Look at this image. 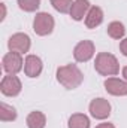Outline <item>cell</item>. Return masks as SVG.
I'll use <instances>...</instances> for the list:
<instances>
[{"label": "cell", "instance_id": "277c9868", "mask_svg": "<svg viewBox=\"0 0 127 128\" xmlns=\"http://www.w3.org/2000/svg\"><path fill=\"white\" fill-rule=\"evenodd\" d=\"M32 46V40L29 37V34L26 33H15L9 37L8 40V48L11 52H18V54H27L30 51Z\"/></svg>", "mask_w": 127, "mask_h": 128}, {"label": "cell", "instance_id": "8fae6325", "mask_svg": "<svg viewBox=\"0 0 127 128\" xmlns=\"http://www.w3.org/2000/svg\"><path fill=\"white\" fill-rule=\"evenodd\" d=\"M90 8H91V4H90L88 0H75L73 4H72V8H70V12H69V14H70V16H72V20H75V21H82V20L87 16Z\"/></svg>", "mask_w": 127, "mask_h": 128}, {"label": "cell", "instance_id": "7c38bea8", "mask_svg": "<svg viewBox=\"0 0 127 128\" xmlns=\"http://www.w3.org/2000/svg\"><path fill=\"white\" fill-rule=\"evenodd\" d=\"M103 10L99 6H91L87 16H85V26L87 28H96L103 22Z\"/></svg>", "mask_w": 127, "mask_h": 128}, {"label": "cell", "instance_id": "ba28073f", "mask_svg": "<svg viewBox=\"0 0 127 128\" xmlns=\"http://www.w3.org/2000/svg\"><path fill=\"white\" fill-rule=\"evenodd\" d=\"M2 64H3V70L8 74H18L24 68V60H23L21 54H18V52H8L3 57Z\"/></svg>", "mask_w": 127, "mask_h": 128}, {"label": "cell", "instance_id": "2e32d148", "mask_svg": "<svg viewBox=\"0 0 127 128\" xmlns=\"http://www.w3.org/2000/svg\"><path fill=\"white\" fill-rule=\"evenodd\" d=\"M17 119V110L15 107L6 104V103H2L0 104V121L2 122H11V121H15Z\"/></svg>", "mask_w": 127, "mask_h": 128}, {"label": "cell", "instance_id": "52a82bcc", "mask_svg": "<svg viewBox=\"0 0 127 128\" xmlns=\"http://www.w3.org/2000/svg\"><path fill=\"white\" fill-rule=\"evenodd\" d=\"M94 54H96V48H94V43L91 40H81L73 48V58L78 63L90 61L94 57Z\"/></svg>", "mask_w": 127, "mask_h": 128}, {"label": "cell", "instance_id": "4fadbf2b", "mask_svg": "<svg viewBox=\"0 0 127 128\" xmlns=\"http://www.w3.org/2000/svg\"><path fill=\"white\" fill-rule=\"evenodd\" d=\"M26 124H27L29 128H45V125H46V116L42 112L34 110V112L27 115Z\"/></svg>", "mask_w": 127, "mask_h": 128}, {"label": "cell", "instance_id": "5bb4252c", "mask_svg": "<svg viewBox=\"0 0 127 128\" xmlns=\"http://www.w3.org/2000/svg\"><path fill=\"white\" fill-rule=\"evenodd\" d=\"M69 128H90V119L84 113H73L67 122Z\"/></svg>", "mask_w": 127, "mask_h": 128}, {"label": "cell", "instance_id": "8992f818", "mask_svg": "<svg viewBox=\"0 0 127 128\" xmlns=\"http://www.w3.org/2000/svg\"><path fill=\"white\" fill-rule=\"evenodd\" d=\"M88 110H90V115L94 119L103 121V119L109 118V115H111V103L106 98L99 97V98L91 100V103L88 106Z\"/></svg>", "mask_w": 127, "mask_h": 128}, {"label": "cell", "instance_id": "ac0fdd59", "mask_svg": "<svg viewBox=\"0 0 127 128\" xmlns=\"http://www.w3.org/2000/svg\"><path fill=\"white\" fill-rule=\"evenodd\" d=\"M18 6L24 12H34L40 6V0H18Z\"/></svg>", "mask_w": 127, "mask_h": 128}, {"label": "cell", "instance_id": "9c48e42d", "mask_svg": "<svg viewBox=\"0 0 127 128\" xmlns=\"http://www.w3.org/2000/svg\"><path fill=\"white\" fill-rule=\"evenodd\" d=\"M105 90L111 94V96H115V97H124L127 96V82L120 79V78H108L105 80Z\"/></svg>", "mask_w": 127, "mask_h": 128}, {"label": "cell", "instance_id": "6da1fadb", "mask_svg": "<svg viewBox=\"0 0 127 128\" xmlns=\"http://www.w3.org/2000/svg\"><path fill=\"white\" fill-rule=\"evenodd\" d=\"M57 80L66 90H75L84 82V73L76 64H66L57 68Z\"/></svg>", "mask_w": 127, "mask_h": 128}, {"label": "cell", "instance_id": "7402d4cb", "mask_svg": "<svg viewBox=\"0 0 127 128\" xmlns=\"http://www.w3.org/2000/svg\"><path fill=\"white\" fill-rule=\"evenodd\" d=\"M123 76H124V80L127 82V66L123 67Z\"/></svg>", "mask_w": 127, "mask_h": 128}, {"label": "cell", "instance_id": "3957f363", "mask_svg": "<svg viewBox=\"0 0 127 128\" xmlns=\"http://www.w3.org/2000/svg\"><path fill=\"white\" fill-rule=\"evenodd\" d=\"M54 26H55V21H54L52 15L48 14V12L36 14L34 20H33V32L37 36H48V34H51L52 30H54Z\"/></svg>", "mask_w": 127, "mask_h": 128}, {"label": "cell", "instance_id": "5b68a950", "mask_svg": "<svg viewBox=\"0 0 127 128\" xmlns=\"http://www.w3.org/2000/svg\"><path fill=\"white\" fill-rule=\"evenodd\" d=\"M23 90V84L17 74H6L0 82V91L6 97H17Z\"/></svg>", "mask_w": 127, "mask_h": 128}, {"label": "cell", "instance_id": "ffe728a7", "mask_svg": "<svg viewBox=\"0 0 127 128\" xmlns=\"http://www.w3.org/2000/svg\"><path fill=\"white\" fill-rule=\"evenodd\" d=\"M96 128H115V125L111 122H103V124H99Z\"/></svg>", "mask_w": 127, "mask_h": 128}, {"label": "cell", "instance_id": "e0dca14e", "mask_svg": "<svg viewBox=\"0 0 127 128\" xmlns=\"http://www.w3.org/2000/svg\"><path fill=\"white\" fill-rule=\"evenodd\" d=\"M49 2H51L52 8H54L57 12H60V14H67V12H70V8H72V4H73L75 0H49Z\"/></svg>", "mask_w": 127, "mask_h": 128}, {"label": "cell", "instance_id": "30bf717a", "mask_svg": "<svg viewBox=\"0 0 127 128\" xmlns=\"http://www.w3.org/2000/svg\"><path fill=\"white\" fill-rule=\"evenodd\" d=\"M42 68H43V64H42V60L37 55L29 54L26 57V60H24V73H26V76L37 78L42 73Z\"/></svg>", "mask_w": 127, "mask_h": 128}, {"label": "cell", "instance_id": "9a60e30c", "mask_svg": "<svg viewBox=\"0 0 127 128\" xmlns=\"http://www.w3.org/2000/svg\"><path fill=\"white\" fill-rule=\"evenodd\" d=\"M106 32H108V34H109L112 39L121 40V39L124 37V34H126V27H124V24L120 22V21H112V22H109Z\"/></svg>", "mask_w": 127, "mask_h": 128}, {"label": "cell", "instance_id": "7a4b0ae2", "mask_svg": "<svg viewBox=\"0 0 127 128\" xmlns=\"http://www.w3.org/2000/svg\"><path fill=\"white\" fill-rule=\"evenodd\" d=\"M96 72L102 76H115L120 72V63L111 52H99L94 60Z\"/></svg>", "mask_w": 127, "mask_h": 128}, {"label": "cell", "instance_id": "44dd1931", "mask_svg": "<svg viewBox=\"0 0 127 128\" xmlns=\"http://www.w3.org/2000/svg\"><path fill=\"white\" fill-rule=\"evenodd\" d=\"M0 6H2V10H3V14H2V21H3L5 16H6V6H5V3H0Z\"/></svg>", "mask_w": 127, "mask_h": 128}, {"label": "cell", "instance_id": "d6986e66", "mask_svg": "<svg viewBox=\"0 0 127 128\" xmlns=\"http://www.w3.org/2000/svg\"><path fill=\"white\" fill-rule=\"evenodd\" d=\"M120 52L124 57H127V37L121 39V42H120Z\"/></svg>", "mask_w": 127, "mask_h": 128}]
</instances>
